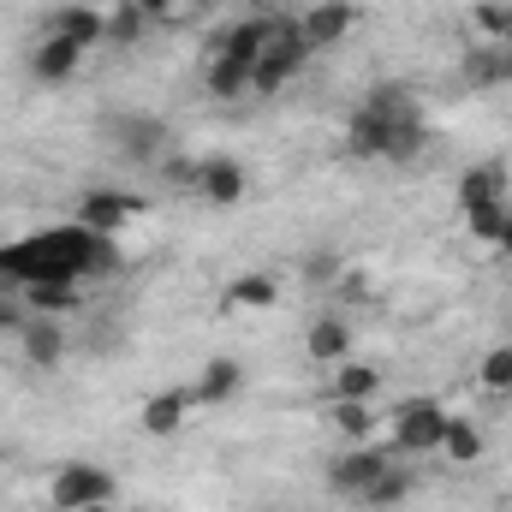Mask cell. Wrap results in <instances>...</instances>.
<instances>
[{
  "label": "cell",
  "mask_w": 512,
  "mask_h": 512,
  "mask_svg": "<svg viewBox=\"0 0 512 512\" xmlns=\"http://www.w3.org/2000/svg\"><path fill=\"white\" fill-rule=\"evenodd\" d=\"M120 268V245L108 233L90 227H48V233H24L18 245H0V274L18 286H42V280H96Z\"/></svg>",
  "instance_id": "6da1fadb"
},
{
  "label": "cell",
  "mask_w": 512,
  "mask_h": 512,
  "mask_svg": "<svg viewBox=\"0 0 512 512\" xmlns=\"http://www.w3.org/2000/svg\"><path fill=\"white\" fill-rule=\"evenodd\" d=\"M346 149L358 161H393V167L417 161L429 149V114H423L417 90L411 84H376L346 120Z\"/></svg>",
  "instance_id": "7a4b0ae2"
},
{
  "label": "cell",
  "mask_w": 512,
  "mask_h": 512,
  "mask_svg": "<svg viewBox=\"0 0 512 512\" xmlns=\"http://www.w3.org/2000/svg\"><path fill=\"white\" fill-rule=\"evenodd\" d=\"M441 435H447V405H435V399H405L399 411H393V429H387V453L393 459H429V453H441Z\"/></svg>",
  "instance_id": "3957f363"
},
{
  "label": "cell",
  "mask_w": 512,
  "mask_h": 512,
  "mask_svg": "<svg viewBox=\"0 0 512 512\" xmlns=\"http://www.w3.org/2000/svg\"><path fill=\"white\" fill-rule=\"evenodd\" d=\"M114 495H120V477H114L108 465H90V459L60 465V471H54V483H48V501H54V512L114 507Z\"/></svg>",
  "instance_id": "277c9868"
},
{
  "label": "cell",
  "mask_w": 512,
  "mask_h": 512,
  "mask_svg": "<svg viewBox=\"0 0 512 512\" xmlns=\"http://www.w3.org/2000/svg\"><path fill=\"white\" fill-rule=\"evenodd\" d=\"M304 60H310V48H304V36H298V18H280L274 42L256 54V66H251V90H256V96L286 90V84L304 72Z\"/></svg>",
  "instance_id": "5b68a950"
},
{
  "label": "cell",
  "mask_w": 512,
  "mask_h": 512,
  "mask_svg": "<svg viewBox=\"0 0 512 512\" xmlns=\"http://www.w3.org/2000/svg\"><path fill=\"white\" fill-rule=\"evenodd\" d=\"M387 465H393V453L387 447H346V453H334V465H328V489L334 495H346V501H364V489L382 477Z\"/></svg>",
  "instance_id": "8992f818"
},
{
  "label": "cell",
  "mask_w": 512,
  "mask_h": 512,
  "mask_svg": "<svg viewBox=\"0 0 512 512\" xmlns=\"http://www.w3.org/2000/svg\"><path fill=\"white\" fill-rule=\"evenodd\" d=\"M352 24H358V6H352V0H316V6H304V12H298V36H304V48H310V54H322V48L346 42V36H352Z\"/></svg>",
  "instance_id": "52a82bcc"
},
{
  "label": "cell",
  "mask_w": 512,
  "mask_h": 512,
  "mask_svg": "<svg viewBox=\"0 0 512 512\" xmlns=\"http://www.w3.org/2000/svg\"><path fill=\"white\" fill-rule=\"evenodd\" d=\"M143 215V197H131V191H84L78 197V227H90V233H120Z\"/></svg>",
  "instance_id": "ba28073f"
},
{
  "label": "cell",
  "mask_w": 512,
  "mask_h": 512,
  "mask_svg": "<svg viewBox=\"0 0 512 512\" xmlns=\"http://www.w3.org/2000/svg\"><path fill=\"white\" fill-rule=\"evenodd\" d=\"M108 137H114V149H120L126 161H155V155L167 149V126H161L155 114H114V120H108Z\"/></svg>",
  "instance_id": "9c48e42d"
},
{
  "label": "cell",
  "mask_w": 512,
  "mask_h": 512,
  "mask_svg": "<svg viewBox=\"0 0 512 512\" xmlns=\"http://www.w3.org/2000/svg\"><path fill=\"white\" fill-rule=\"evenodd\" d=\"M18 352L36 364V370H60L66 364V322L60 316H24V328H18Z\"/></svg>",
  "instance_id": "30bf717a"
},
{
  "label": "cell",
  "mask_w": 512,
  "mask_h": 512,
  "mask_svg": "<svg viewBox=\"0 0 512 512\" xmlns=\"http://www.w3.org/2000/svg\"><path fill=\"white\" fill-rule=\"evenodd\" d=\"M197 197L209 203V209H233L239 197H245V167L233 161V155H209V161H197Z\"/></svg>",
  "instance_id": "8fae6325"
},
{
  "label": "cell",
  "mask_w": 512,
  "mask_h": 512,
  "mask_svg": "<svg viewBox=\"0 0 512 512\" xmlns=\"http://www.w3.org/2000/svg\"><path fill=\"white\" fill-rule=\"evenodd\" d=\"M48 36H66V42H78V48H96V42H108V12H96V6H84V0L54 6V12H48Z\"/></svg>",
  "instance_id": "7c38bea8"
},
{
  "label": "cell",
  "mask_w": 512,
  "mask_h": 512,
  "mask_svg": "<svg viewBox=\"0 0 512 512\" xmlns=\"http://www.w3.org/2000/svg\"><path fill=\"white\" fill-rule=\"evenodd\" d=\"M78 60H84V48H78V42L48 36V42L30 54V78H36V84H72V78H78Z\"/></svg>",
  "instance_id": "4fadbf2b"
},
{
  "label": "cell",
  "mask_w": 512,
  "mask_h": 512,
  "mask_svg": "<svg viewBox=\"0 0 512 512\" xmlns=\"http://www.w3.org/2000/svg\"><path fill=\"white\" fill-rule=\"evenodd\" d=\"M489 203H507V167L501 161H477L465 179H459V209H489Z\"/></svg>",
  "instance_id": "5bb4252c"
},
{
  "label": "cell",
  "mask_w": 512,
  "mask_h": 512,
  "mask_svg": "<svg viewBox=\"0 0 512 512\" xmlns=\"http://www.w3.org/2000/svg\"><path fill=\"white\" fill-rule=\"evenodd\" d=\"M203 90H209L215 102H239V96H251V66L215 48V54H209V66H203Z\"/></svg>",
  "instance_id": "9a60e30c"
},
{
  "label": "cell",
  "mask_w": 512,
  "mask_h": 512,
  "mask_svg": "<svg viewBox=\"0 0 512 512\" xmlns=\"http://www.w3.org/2000/svg\"><path fill=\"white\" fill-rule=\"evenodd\" d=\"M304 352H310L316 364H346V358H352V322H340V316H316L310 334H304Z\"/></svg>",
  "instance_id": "2e32d148"
},
{
  "label": "cell",
  "mask_w": 512,
  "mask_h": 512,
  "mask_svg": "<svg viewBox=\"0 0 512 512\" xmlns=\"http://www.w3.org/2000/svg\"><path fill=\"white\" fill-rule=\"evenodd\" d=\"M239 387H245V370L233 358H209L191 387V405H227V399H239Z\"/></svg>",
  "instance_id": "e0dca14e"
},
{
  "label": "cell",
  "mask_w": 512,
  "mask_h": 512,
  "mask_svg": "<svg viewBox=\"0 0 512 512\" xmlns=\"http://www.w3.org/2000/svg\"><path fill=\"white\" fill-rule=\"evenodd\" d=\"M274 30H280V18H256V12H251V18H239L215 48H221V54H233V60H245V66H256V54L274 42Z\"/></svg>",
  "instance_id": "ac0fdd59"
},
{
  "label": "cell",
  "mask_w": 512,
  "mask_h": 512,
  "mask_svg": "<svg viewBox=\"0 0 512 512\" xmlns=\"http://www.w3.org/2000/svg\"><path fill=\"white\" fill-rule=\"evenodd\" d=\"M185 411H191V393H185V387H167V393L143 399V429H149V435H173V429L185 423Z\"/></svg>",
  "instance_id": "d6986e66"
},
{
  "label": "cell",
  "mask_w": 512,
  "mask_h": 512,
  "mask_svg": "<svg viewBox=\"0 0 512 512\" xmlns=\"http://www.w3.org/2000/svg\"><path fill=\"white\" fill-rule=\"evenodd\" d=\"M405 501H411V471L393 459L382 477L364 489V507H370V512H393V507H405Z\"/></svg>",
  "instance_id": "ffe728a7"
},
{
  "label": "cell",
  "mask_w": 512,
  "mask_h": 512,
  "mask_svg": "<svg viewBox=\"0 0 512 512\" xmlns=\"http://www.w3.org/2000/svg\"><path fill=\"white\" fill-rule=\"evenodd\" d=\"M24 310H36V316H72V310H78V286H72V280L24 286Z\"/></svg>",
  "instance_id": "44dd1931"
},
{
  "label": "cell",
  "mask_w": 512,
  "mask_h": 512,
  "mask_svg": "<svg viewBox=\"0 0 512 512\" xmlns=\"http://www.w3.org/2000/svg\"><path fill=\"white\" fill-rule=\"evenodd\" d=\"M441 453H447L453 465H477V459H483V429H477L471 417H453V411H447V435H441Z\"/></svg>",
  "instance_id": "7402d4cb"
},
{
  "label": "cell",
  "mask_w": 512,
  "mask_h": 512,
  "mask_svg": "<svg viewBox=\"0 0 512 512\" xmlns=\"http://www.w3.org/2000/svg\"><path fill=\"white\" fill-rule=\"evenodd\" d=\"M340 376H334V399H376L382 393V370L376 364H358V358H346V364H334Z\"/></svg>",
  "instance_id": "603a6c76"
},
{
  "label": "cell",
  "mask_w": 512,
  "mask_h": 512,
  "mask_svg": "<svg viewBox=\"0 0 512 512\" xmlns=\"http://www.w3.org/2000/svg\"><path fill=\"white\" fill-rule=\"evenodd\" d=\"M227 304H233V310H274V304H280V286H274L268 274H239V280L227 286Z\"/></svg>",
  "instance_id": "cb8c5ba5"
},
{
  "label": "cell",
  "mask_w": 512,
  "mask_h": 512,
  "mask_svg": "<svg viewBox=\"0 0 512 512\" xmlns=\"http://www.w3.org/2000/svg\"><path fill=\"white\" fill-rule=\"evenodd\" d=\"M471 84H507L512 78V54H507V42H489V48H477L471 60Z\"/></svg>",
  "instance_id": "d4e9b609"
},
{
  "label": "cell",
  "mask_w": 512,
  "mask_h": 512,
  "mask_svg": "<svg viewBox=\"0 0 512 512\" xmlns=\"http://www.w3.org/2000/svg\"><path fill=\"white\" fill-rule=\"evenodd\" d=\"M143 30H149V18H143V6H137V0H120V6L108 12V42H114V48L143 42Z\"/></svg>",
  "instance_id": "484cf974"
},
{
  "label": "cell",
  "mask_w": 512,
  "mask_h": 512,
  "mask_svg": "<svg viewBox=\"0 0 512 512\" xmlns=\"http://www.w3.org/2000/svg\"><path fill=\"white\" fill-rule=\"evenodd\" d=\"M477 36L483 42H512V6L507 0H477Z\"/></svg>",
  "instance_id": "4316f807"
},
{
  "label": "cell",
  "mask_w": 512,
  "mask_h": 512,
  "mask_svg": "<svg viewBox=\"0 0 512 512\" xmlns=\"http://www.w3.org/2000/svg\"><path fill=\"white\" fill-rule=\"evenodd\" d=\"M465 221H471V239L501 245V239H507V227H512V209H507V203H489V209H471Z\"/></svg>",
  "instance_id": "83f0119b"
},
{
  "label": "cell",
  "mask_w": 512,
  "mask_h": 512,
  "mask_svg": "<svg viewBox=\"0 0 512 512\" xmlns=\"http://www.w3.org/2000/svg\"><path fill=\"white\" fill-rule=\"evenodd\" d=\"M334 423H340V435L364 441L370 435V399H334Z\"/></svg>",
  "instance_id": "f1b7e54d"
},
{
  "label": "cell",
  "mask_w": 512,
  "mask_h": 512,
  "mask_svg": "<svg viewBox=\"0 0 512 512\" xmlns=\"http://www.w3.org/2000/svg\"><path fill=\"white\" fill-rule=\"evenodd\" d=\"M477 376H483L489 393H512V346H495V352L483 358V370H477Z\"/></svg>",
  "instance_id": "f546056e"
},
{
  "label": "cell",
  "mask_w": 512,
  "mask_h": 512,
  "mask_svg": "<svg viewBox=\"0 0 512 512\" xmlns=\"http://www.w3.org/2000/svg\"><path fill=\"white\" fill-rule=\"evenodd\" d=\"M304 274H310V280H334V274H340V251H310L304 256Z\"/></svg>",
  "instance_id": "4dcf8cb0"
},
{
  "label": "cell",
  "mask_w": 512,
  "mask_h": 512,
  "mask_svg": "<svg viewBox=\"0 0 512 512\" xmlns=\"http://www.w3.org/2000/svg\"><path fill=\"white\" fill-rule=\"evenodd\" d=\"M24 316H30L24 304H12V298H0V328H6V334H18V328H24Z\"/></svg>",
  "instance_id": "1f68e13d"
},
{
  "label": "cell",
  "mask_w": 512,
  "mask_h": 512,
  "mask_svg": "<svg viewBox=\"0 0 512 512\" xmlns=\"http://www.w3.org/2000/svg\"><path fill=\"white\" fill-rule=\"evenodd\" d=\"M137 6H143V18H149V24H161V18L173 12V0H137Z\"/></svg>",
  "instance_id": "d6a6232c"
},
{
  "label": "cell",
  "mask_w": 512,
  "mask_h": 512,
  "mask_svg": "<svg viewBox=\"0 0 512 512\" xmlns=\"http://www.w3.org/2000/svg\"><path fill=\"white\" fill-rule=\"evenodd\" d=\"M84 512H114V507H84Z\"/></svg>",
  "instance_id": "836d02e7"
},
{
  "label": "cell",
  "mask_w": 512,
  "mask_h": 512,
  "mask_svg": "<svg viewBox=\"0 0 512 512\" xmlns=\"http://www.w3.org/2000/svg\"><path fill=\"white\" fill-rule=\"evenodd\" d=\"M262 512H274V507H262Z\"/></svg>",
  "instance_id": "e575fe53"
}]
</instances>
